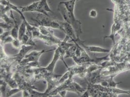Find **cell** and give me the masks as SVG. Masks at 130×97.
<instances>
[{
  "instance_id": "cell-14",
  "label": "cell",
  "mask_w": 130,
  "mask_h": 97,
  "mask_svg": "<svg viewBox=\"0 0 130 97\" xmlns=\"http://www.w3.org/2000/svg\"><path fill=\"white\" fill-rule=\"evenodd\" d=\"M11 44L15 48H17V49L21 48L22 46V42L19 38H16V39L14 38V39L13 40V42L11 43Z\"/></svg>"
},
{
  "instance_id": "cell-9",
  "label": "cell",
  "mask_w": 130,
  "mask_h": 97,
  "mask_svg": "<svg viewBox=\"0 0 130 97\" xmlns=\"http://www.w3.org/2000/svg\"><path fill=\"white\" fill-rule=\"evenodd\" d=\"M34 25H35V26L38 27V29H39L40 32L42 34H43L44 36H47V37H50V38H57L54 36L53 31L52 29H51L50 28L39 25H37V24H35Z\"/></svg>"
},
{
  "instance_id": "cell-1",
  "label": "cell",
  "mask_w": 130,
  "mask_h": 97,
  "mask_svg": "<svg viewBox=\"0 0 130 97\" xmlns=\"http://www.w3.org/2000/svg\"><path fill=\"white\" fill-rule=\"evenodd\" d=\"M58 10L63 17L64 21L71 24L74 28L77 37L79 40H80L79 37L83 33L81 22L76 19L74 14H72L68 11L65 6L61 2L58 6Z\"/></svg>"
},
{
  "instance_id": "cell-4",
  "label": "cell",
  "mask_w": 130,
  "mask_h": 97,
  "mask_svg": "<svg viewBox=\"0 0 130 97\" xmlns=\"http://www.w3.org/2000/svg\"><path fill=\"white\" fill-rule=\"evenodd\" d=\"M54 50H42L41 51H34L31 52L30 54L26 55L24 59L22 60L20 64L23 66H26L29 64L31 63H39L38 60L42 54L49 52L51 51H53Z\"/></svg>"
},
{
  "instance_id": "cell-12",
  "label": "cell",
  "mask_w": 130,
  "mask_h": 97,
  "mask_svg": "<svg viewBox=\"0 0 130 97\" xmlns=\"http://www.w3.org/2000/svg\"><path fill=\"white\" fill-rule=\"evenodd\" d=\"M27 20L26 19L23 20V22L22 23L21 25L19 27V36H18V38L20 39L21 41L22 38L26 34V22Z\"/></svg>"
},
{
  "instance_id": "cell-2",
  "label": "cell",
  "mask_w": 130,
  "mask_h": 97,
  "mask_svg": "<svg viewBox=\"0 0 130 97\" xmlns=\"http://www.w3.org/2000/svg\"><path fill=\"white\" fill-rule=\"evenodd\" d=\"M49 17L43 14L39 13L35 18H31V20L36 23H35L36 24L63 31V28L59 22L58 21L52 20Z\"/></svg>"
},
{
  "instance_id": "cell-3",
  "label": "cell",
  "mask_w": 130,
  "mask_h": 97,
  "mask_svg": "<svg viewBox=\"0 0 130 97\" xmlns=\"http://www.w3.org/2000/svg\"><path fill=\"white\" fill-rule=\"evenodd\" d=\"M34 25V24H33ZM34 25V28L32 31V37L34 38H38L42 40L44 43L47 45L52 46L57 45L58 46L60 43L61 42V40L58 38H52L48 37L47 36H44L40 32L38 27Z\"/></svg>"
},
{
  "instance_id": "cell-6",
  "label": "cell",
  "mask_w": 130,
  "mask_h": 97,
  "mask_svg": "<svg viewBox=\"0 0 130 97\" xmlns=\"http://www.w3.org/2000/svg\"><path fill=\"white\" fill-rule=\"evenodd\" d=\"M80 45H81L82 47H83L85 50L91 53H110V50L107 48H103L101 47L93 46V45H85L83 42L81 41L80 40L78 42Z\"/></svg>"
},
{
  "instance_id": "cell-15",
  "label": "cell",
  "mask_w": 130,
  "mask_h": 97,
  "mask_svg": "<svg viewBox=\"0 0 130 97\" xmlns=\"http://www.w3.org/2000/svg\"><path fill=\"white\" fill-rule=\"evenodd\" d=\"M98 12L95 9H92L91 10L89 13V16L92 18H95L97 17Z\"/></svg>"
},
{
  "instance_id": "cell-7",
  "label": "cell",
  "mask_w": 130,
  "mask_h": 97,
  "mask_svg": "<svg viewBox=\"0 0 130 97\" xmlns=\"http://www.w3.org/2000/svg\"><path fill=\"white\" fill-rule=\"evenodd\" d=\"M33 47L32 46L27 45H22L19 53L14 56V59L19 63H21L22 60L24 59L27 53Z\"/></svg>"
},
{
  "instance_id": "cell-13",
  "label": "cell",
  "mask_w": 130,
  "mask_h": 97,
  "mask_svg": "<svg viewBox=\"0 0 130 97\" xmlns=\"http://www.w3.org/2000/svg\"><path fill=\"white\" fill-rule=\"evenodd\" d=\"M21 90H22V89L21 88H12L11 90H10L9 91L7 92V93L6 94V97H10L11 96H12L13 95L16 94L17 93L21 91Z\"/></svg>"
},
{
  "instance_id": "cell-11",
  "label": "cell",
  "mask_w": 130,
  "mask_h": 97,
  "mask_svg": "<svg viewBox=\"0 0 130 97\" xmlns=\"http://www.w3.org/2000/svg\"><path fill=\"white\" fill-rule=\"evenodd\" d=\"M61 2L65 6L68 11L72 14H74V9L77 0H68Z\"/></svg>"
},
{
  "instance_id": "cell-16",
  "label": "cell",
  "mask_w": 130,
  "mask_h": 97,
  "mask_svg": "<svg viewBox=\"0 0 130 97\" xmlns=\"http://www.w3.org/2000/svg\"><path fill=\"white\" fill-rule=\"evenodd\" d=\"M78 1H79V0H77V2H78Z\"/></svg>"
},
{
  "instance_id": "cell-17",
  "label": "cell",
  "mask_w": 130,
  "mask_h": 97,
  "mask_svg": "<svg viewBox=\"0 0 130 97\" xmlns=\"http://www.w3.org/2000/svg\"><path fill=\"white\" fill-rule=\"evenodd\" d=\"M7 1H9V0H7Z\"/></svg>"
},
{
  "instance_id": "cell-10",
  "label": "cell",
  "mask_w": 130,
  "mask_h": 97,
  "mask_svg": "<svg viewBox=\"0 0 130 97\" xmlns=\"http://www.w3.org/2000/svg\"><path fill=\"white\" fill-rule=\"evenodd\" d=\"M39 2V1L34 2L33 3L28 6H19V7L22 13L27 12H37Z\"/></svg>"
},
{
  "instance_id": "cell-8",
  "label": "cell",
  "mask_w": 130,
  "mask_h": 97,
  "mask_svg": "<svg viewBox=\"0 0 130 97\" xmlns=\"http://www.w3.org/2000/svg\"><path fill=\"white\" fill-rule=\"evenodd\" d=\"M37 12L39 13H42L44 15L50 17L48 13H54V12L50 8L47 2V0H40L39 2Z\"/></svg>"
},
{
  "instance_id": "cell-5",
  "label": "cell",
  "mask_w": 130,
  "mask_h": 97,
  "mask_svg": "<svg viewBox=\"0 0 130 97\" xmlns=\"http://www.w3.org/2000/svg\"><path fill=\"white\" fill-rule=\"evenodd\" d=\"M59 22L63 28L62 31H63V32L65 33L66 36L69 37L70 38H71V41H73L74 42H78L80 40L78 39L75 30L71 24H70L69 23H68V22L65 21L64 22L59 21Z\"/></svg>"
}]
</instances>
